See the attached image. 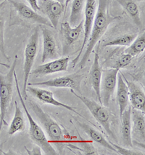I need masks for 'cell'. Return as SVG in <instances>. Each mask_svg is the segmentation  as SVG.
<instances>
[{
  "mask_svg": "<svg viewBox=\"0 0 145 155\" xmlns=\"http://www.w3.org/2000/svg\"><path fill=\"white\" fill-rule=\"evenodd\" d=\"M10 2L17 11L18 15L22 18L31 23H38L39 25L53 28L49 20L44 16L39 15L38 12H36L33 9L28 6L24 2L17 1V0H10Z\"/></svg>",
  "mask_w": 145,
  "mask_h": 155,
  "instance_id": "obj_11",
  "label": "cell"
},
{
  "mask_svg": "<svg viewBox=\"0 0 145 155\" xmlns=\"http://www.w3.org/2000/svg\"><path fill=\"white\" fill-rule=\"evenodd\" d=\"M131 138L137 143L144 146L145 140V117L144 113L139 110L132 109L131 112Z\"/></svg>",
  "mask_w": 145,
  "mask_h": 155,
  "instance_id": "obj_15",
  "label": "cell"
},
{
  "mask_svg": "<svg viewBox=\"0 0 145 155\" xmlns=\"http://www.w3.org/2000/svg\"><path fill=\"white\" fill-rule=\"evenodd\" d=\"M71 92L75 96H76L79 100L83 102V104L87 106V109L89 110V111L93 115L94 119L103 127L107 134L114 140H117L115 135L111 129L110 113L106 108V106H103L102 104H99V103L98 104L92 99L88 98L81 95L77 94L76 93H75L74 91H71Z\"/></svg>",
  "mask_w": 145,
  "mask_h": 155,
  "instance_id": "obj_5",
  "label": "cell"
},
{
  "mask_svg": "<svg viewBox=\"0 0 145 155\" xmlns=\"http://www.w3.org/2000/svg\"><path fill=\"white\" fill-rule=\"evenodd\" d=\"M70 58L68 57L57 58L38 66L35 69L31 70V74L36 77H42L52 74L67 71Z\"/></svg>",
  "mask_w": 145,
  "mask_h": 155,
  "instance_id": "obj_14",
  "label": "cell"
},
{
  "mask_svg": "<svg viewBox=\"0 0 145 155\" xmlns=\"http://www.w3.org/2000/svg\"><path fill=\"white\" fill-rule=\"evenodd\" d=\"M145 50V36L144 33L137 37L133 42L125 50V53L134 57L144 51Z\"/></svg>",
  "mask_w": 145,
  "mask_h": 155,
  "instance_id": "obj_25",
  "label": "cell"
},
{
  "mask_svg": "<svg viewBox=\"0 0 145 155\" xmlns=\"http://www.w3.org/2000/svg\"><path fill=\"white\" fill-rule=\"evenodd\" d=\"M4 5H5V2H2V3H0V10H1L2 8V7L4 6Z\"/></svg>",
  "mask_w": 145,
  "mask_h": 155,
  "instance_id": "obj_35",
  "label": "cell"
},
{
  "mask_svg": "<svg viewBox=\"0 0 145 155\" xmlns=\"http://www.w3.org/2000/svg\"><path fill=\"white\" fill-rule=\"evenodd\" d=\"M71 0H65V9H67L68 8V4L70 2H71Z\"/></svg>",
  "mask_w": 145,
  "mask_h": 155,
  "instance_id": "obj_33",
  "label": "cell"
},
{
  "mask_svg": "<svg viewBox=\"0 0 145 155\" xmlns=\"http://www.w3.org/2000/svg\"><path fill=\"white\" fill-rule=\"evenodd\" d=\"M137 37V34H124L120 37L115 38L114 39L108 41L103 45V47H113V46H125L128 47L133 42V41Z\"/></svg>",
  "mask_w": 145,
  "mask_h": 155,
  "instance_id": "obj_26",
  "label": "cell"
},
{
  "mask_svg": "<svg viewBox=\"0 0 145 155\" xmlns=\"http://www.w3.org/2000/svg\"><path fill=\"white\" fill-rule=\"evenodd\" d=\"M17 56L15 55V60L10 67L7 74L0 72V133L3 125H8L6 117L11 111L13 95L14 74L17 65Z\"/></svg>",
  "mask_w": 145,
  "mask_h": 155,
  "instance_id": "obj_2",
  "label": "cell"
},
{
  "mask_svg": "<svg viewBox=\"0 0 145 155\" xmlns=\"http://www.w3.org/2000/svg\"><path fill=\"white\" fill-rule=\"evenodd\" d=\"M28 2L29 3L30 6L32 9L35 10L36 12L39 11V8L38 5V0H27Z\"/></svg>",
  "mask_w": 145,
  "mask_h": 155,
  "instance_id": "obj_31",
  "label": "cell"
},
{
  "mask_svg": "<svg viewBox=\"0 0 145 155\" xmlns=\"http://www.w3.org/2000/svg\"><path fill=\"white\" fill-rule=\"evenodd\" d=\"M133 56L132 55H129L128 53H123V55H121L118 60L116 61L115 64L113 68H122L126 67V66H128L131 64V62L132 61V59H133Z\"/></svg>",
  "mask_w": 145,
  "mask_h": 155,
  "instance_id": "obj_28",
  "label": "cell"
},
{
  "mask_svg": "<svg viewBox=\"0 0 145 155\" xmlns=\"http://www.w3.org/2000/svg\"><path fill=\"white\" fill-rule=\"evenodd\" d=\"M28 106L38 118L48 138L50 139V143L55 144L59 154H62L65 140L61 127L50 115L45 112L37 103L33 101H28Z\"/></svg>",
  "mask_w": 145,
  "mask_h": 155,
  "instance_id": "obj_3",
  "label": "cell"
},
{
  "mask_svg": "<svg viewBox=\"0 0 145 155\" xmlns=\"http://www.w3.org/2000/svg\"><path fill=\"white\" fill-rule=\"evenodd\" d=\"M0 66H5V68H10V66H9V64H4V63H2V62H0Z\"/></svg>",
  "mask_w": 145,
  "mask_h": 155,
  "instance_id": "obj_32",
  "label": "cell"
},
{
  "mask_svg": "<svg viewBox=\"0 0 145 155\" xmlns=\"http://www.w3.org/2000/svg\"><path fill=\"white\" fill-rule=\"evenodd\" d=\"M43 36V53L42 56V62L46 63L55 59L59 58V54L57 53V43L54 34L47 26L40 25Z\"/></svg>",
  "mask_w": 145,
  "mask_h": 155,
  "instance_id": "obj_12",
  "label": "cell"
},
{
  "mask_svg": "<svg viewBox=\"0 0 145 155\" xmlns=\"http://www.w3.org/2000/svg\"><path fill=\"white\" fill-rule=\"evenodd\" d=\"M136 1H138V2H142V1H144V0H136Z\"/></svg>",
  "mask_w": 145,
  "mask_h": 155,
  "instance_id": "obj_36",
  "label": "cell"
},
{
  "mask_svg": "<svg viewBox=\"0 0 145 155\" xmlns=\"http://www.w3.org/2000/svg\"><path fill=\"white\" fill-rule=\"evenodd\" d=\"M14 78H15L16 90H17V94L19 95L20 101L21 105H22L23 109H24L25 113L26 114V117L28 118V123H29V136L31 139L33 140L34 143L39 146L44 151V153L46 155H57L59 153L55 150V149L52 147L49 140L47 139L46 136L44 133V130L42 127L37 123L36 122L32 117L31 114L29 113L28 109L26 107V104L25 103V100L23 99L22 94L20 93V90L18 84V80H17L16 72L14 74Z\"/></svg>",
  "mask_w": 145,
  "mask_h": 155,
  "instance_id": "obj_4",
  "label": "cell"
},
{
  "mask_svg": "<svg viewBox=\"0 0 145 155\" xmlns=\"http://www.w3.org/2000/svg\"><path fill=\"white\" fill-rule=\"evenodd\" d=\"M102 73V67L99 64V53L96 51L94 53V62H93L90 72H89V81H90V83L92 84V87L94 89V92H95L99 104H101L102 101L101 95H100V85H101Z\"/></svg>",
  "mask_w": 145,
  "mask_h": 155,
  "instance_id": "obj_17",
  "label": "cell"
},
{
  "mask_svg": "<svg viewBox=\"0 0 145 155\" xmlns=\"http://www.w3.org/2000/svg\"><path fill=\"white\" fill-rule=\"evenodd\" d=\"M38 5L39 11L46 16L53 28H57L65 11V5L54 0H38Z\"/></svg>",
  "mask_w": 145,
  "mask_h": 155,
  "instance_id": "obj_10",
  "label": "cell"
},
{
  "mask_svg": "<svg viewBox=\"0 0 145 155\" xmlns=\"http://www.w3.org/2000/svg\"><path fill=\"white\" fill-rule=\"evenodd\" d=\"M5 18L3 16L0 15V53H1L2 56L5 58L6 60H10V57L7 55L6 50H5Z\"/></svg>",
  "mask_w": 145,
  "mask_h": 155,
  "instance_id": "obj_27",
  "label": "cell"
},
{
  "mask_svg": "<svg viewBox=\"0 0 145 155\" xmlns=\"http://www.w3.org/2000/svg\"><path fill=\"white\" fill-rule=\"evenodd\" d=\"M54 1L58 2L61 3V4H63V5H65V0H54Z\"/></svg>",
  "mask_w": 145,
  "mask_h": 155,
  "instance_id": "obj_34",
  "label": "cell"
},
{
  "mask_svg": "<svg viewBox=\"0 0 145 155\" xmlns=\"http://www.w3.org/2000/svg\"><path fill=\"white\" fill-rule=\"evenodd\" d=\"M86 0H73L70 15V25L76 26L82 21Z\"/></svg>",
  "mask_w": 145,
  "mask_h": 155,
  "instance_id": "obj_24",
  "label": "cell"
},
{
  "mask_svg": "<svg viewBox=\"0 0 145 155\" xmlns=\"http://www.w3.org/2000/svg\"><path fill=\"white\" fill-rule=\"evenodd\" d=\"M117 102L118 104L120 117L126 108L128 106L129 104V92H128V86L123 78V75L121 74H118L117 80Z\"/></svg>",
  "mask_w": 145,
  "mask_h": 155,
  "instance_id": "obj_19",
  "label": "cell"
},
{
  "mask_svg": "<svg viewBox=\"0 0 145 155\" xmlns=\"http://www.w3.org/2000/svg\"><path fill=\"white\" fill-rule=\"evenodd\" d=\"M62 31L65 38L67 45H71L75 43L84 31V20L76 26H71L68 22H65L62 24Z\"/></svg>",
  "mask_w": 145,
  "mask_h": 155,
  "instance_id": "obj_20",
  "label": "cell"
},
{
  "mask_svg": "<svg viewBox=\"0 0 145 155\" xmlns=\"http://www.w3.org/2000/svg\"><path fill=\"white\" fill-rule=\"evenodd\" d=\"M131 107L128 106L123 111L121 117V138L123 145L126 147H133V140L131 138Z\"/></svg>",
  "mask_w": 145,
  "mask_h": 155,
  "instance_id": "obj_18",
  "label": "cell"
},
{
  "mask_svg": "<svg viewBox=\"0 0 145 155\" xmlns=\"http://www.w3.org/2000/svg\"><path fill=\"white\" fill-rule=\"evenodd\" d=\"M26 91L28 92L29 93H31V95H33V96L36 97L37 99H39L40 101L44 104H51L55 106H58V107H62L64 109H67L68 111H71L76 114L77 115L80 117L84 118V117L79 112L76 111L74 108H73L72 106L67 105V104H62V103L60 102L59 101H57V99L54 98L53 93L52 91H48V90L42 89V88L39 87H35V86H31L28 85L26 88Z\"/></svg>",
  "mask_w": 145,
  "mask_h": 155,
  "instance_id": "obj_13",
  "label": "cell"
},
{
  "mask_svg": "<svg viewBox=\"0 0 145 155\" xmlns=\"http://www.w3.org/2000/svg\"><path fill=\"white\" fill-rule=\"evenodd\" d=\"M25 149H26V150L27 151V153H28V154L31 155V154H42V153L41 152L42 151V149H41L40 147H39V146H36L32 149V150H29L28 149H27L26 147H25Z\"/></svg>",
  "mask_w": 145,
  "mask_h": 155,
  "instance_id": "obj_30",
  "label": "cell"
},
{
  "mask_svg": "<svg viewBox=\"0 0 145 155\" xmlns=\"http://www.w3.org/2000/svg\"><path fill=\"white\" fill-rule=\"evenodd\" d=\"M78 125L80 126V128L83 130L84 132L90 137V138L93 140V141H94L95 143L102 146V147L106 148L108 150L115 151V150L113 147L111 145L110 142L107 141V140L105 139V138L103 136V135L101 133H99V131H97L96 130L94 129V127H92V126L87 125V124L78 122Z\"/></svg>",
  "mask_w": 145,
  "mask_h": 155,
  "instance_id": "obj_21",
  "label": "cell"
},
{
  "mask_svg": "<svg viewBox=\"0 0 145 155\" xmlns=\"http://www.w3.org/2000/svg\"><path fill=\"white\" fill-rule=\"evenodd\" d=\"M97 0H86L85 7H84V37L83 44L76 58H74L71 62L73 67H75L78 63V59L83 54L84 51V47L87 45L88 41L89 35H90L91 30L95 18L96 9H97Z\"/></svg>",
  "mask_w": 145,
  "mask_h": 155,
  "instance_id": "obj_9",
  "label": "cell"
},
{
  "mask_svg": "<svg viewBox=\"0 0 145 155\" xmlns=\"http://www.w3.org/2000/svg\"><path fill=\"white\" fill-rule=\"evenodd\" d=\"M120 70L112 68L111 69L105 70L102 73L101 85H100V95H101L102 104L108 106L112 98L116 86H117L118 74Z\"/></svg>",
  "mask_w": 145,
  "mask_h": 155,
  "instance_id": "obj_8",
  "label": "cell"
},
{
  "mask_svg": "<svg viewBox=\"0 0 145 155\" xmlns=\"http://www.w3.org/2000/svg\"><path fill=\"white\" fill-rule=\"evenodd\" d=\"M111 145L113 147V148L115 150V152H117L118 154H122V155H144V153L139 152V151H136L134 150H131V149H128L127 147H122L121 146L117 145V144L110 142Z\"/></svg>",
  "mask_w": 145,
  "mask_h": 155,
  "instance_id": "obj_29",
  "label": "cell"
},
{
  "mask_svg": "<svg viewBox=\"0 0 145 155\" xmlns=\"http://www.w3.org/2000/svg\"><path fill=\"white\" fill-rule=\"evenodd\" d=\"M84 78V74H73L65 77H57L52 80L41 82H32L28 85L35 86L39 87H56V88H70L71 91H76L81 94L80 84ZM27 85V86H28Z\"/></svg>",
  "mask_w": 145,
  "mask_h": 155,
  "instance_id": "obj_7",
  "label": "cell"
},
{
  "mask_svg": "<svg viewBox=\"0 0 145 155\" xmlns=\"http://www.w3.org/2000/svg\"><path fill=\"white\" fill-rule=\"evenodd\" d=\"M15 114L8 130V134L10 136H13L15 133L22 132L25 130L26 127L24 114L16 101H15Z\"/></svg>",
  "mask_w": 145,
  "mask_h": 155,
  "instance_id": "obj_22",
  "label": "cell"
},
{
  "mask_svg": "<svg viewBox=\"0 0 145 155\" xmlns=\"http://www.w3.org/2000/svg\"><path fill=\"white\" fill-rule=\"evenodd\" d=\"M109 5L110 0H98L96 15L93 22L89 38L86 45L87 49L84 51L82 58L78 63L80 68H82L85 66L96 43L99 42L101 37L105 33L110 23L118 18L110 15L109 12Z\"/></svg>",
  "mask_w": 145,
  "mask_h": 155,
  "instance_id": "obj_1",
  "label": "cell"
},
{
  "mask_svg": "<svg viewBox=\"0 0 145 155\" xmlns=\"http://www.w3.org/2000/svg\"><path fill=\"white\" fill-rule=\"evenodd\" d=\"M123 75V74H122ZM123 80L128 86V92H129V101L131 102V107L144 113L145 111V94L142 89L134 83L128 80L126 77H123Z\"/></svg>",
  "mask_w": 145,
  "mask_h": 155,
  "instance_id": "obj_16",
  "label": "cell"
},
{
  "mask_svg": "<svg viewBox=\"0 0 145 155\" xmlns=\"http://www.w3.org/2000/svg\"><path fill=\"white\" fill-rule=\"evenodd\" d=\"M121 5V6L124 9V10L128 15L131 18L137 26H141V20L140 18V13L138 8V5L136 3L135 0H116Z\"/></svg>",
  "mask_w": 145,
  "mask_h": 155,
  "instance_id": "obj_23",
  "label": "cell"
},
{
  "mask_svg": "<svg viewBox=\"0 0 145 155\" xmlns=\"http://www.w3.org/2000/svg\"><path fill=\"white\" fill-rule=\"evenodd\" d=\"M39 26L36 27L34 31L28 39L26 48H25L24 65H23V71H24V81H23V87L22 91V96L24 100L28 99L26 88L28 85V78L31 74L33 65L36 57L37 52L39 49Z\"/></svg>",
  "mask_w": 145,
  "mask_h": 155,
  "instance_id": "obj_6",
  "label": "cell"
}]
</instances>
